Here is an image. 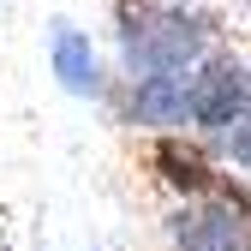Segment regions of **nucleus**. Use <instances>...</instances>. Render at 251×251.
Wrapping results in <instances>:
<instances>
[{
	"label": "nucleus",
	"instance_id": "nucleus-1",
	"mask_svg": "<svg viewBox=\"0 0 251 251\" xmlns=\"http://www.w3.org/2000/svg\"><path fill=\"white\" fill-rule=\"evenodd\" d=\"M209 18L198 12H132L120 6V54H126V78H162V72H192L203 48H209Z\"/></svg>",
	"mask_w": 251,
	"mask_h": 251
},
{
	"label": "nucleus",
	"instance_id": "nucleus-2",
	"mask_svg": "<svg viewBox=\"0 0 251 251\" xmlns=\"http://www.w3.org/2000/svg\"><path fill=\"white\" fill-rule=\"evenodd\" d=\"M251 233V185L222 174L209 198H192L168 215V245L174 251H245Z\"/></svg>",
	"mask_w": 251,
	"mask_h": 251
},
{
	"label": "nucleus",
	"instance_id": "nucleus-3",
	"mask_svg": "<svg viewBox=\"0 0 251 251\" xmlns=\"http://www.w3.org/2000/svg\"><path fill=\"white\" fill-rule=\"evenodd\" d=\"M239 114H251V66L233 54H203L192 66V126L222 138Z\"/></svg>",
	"mask_w": 251,
	"mask_h": 251
},
{
	"label": "nucleus",
	"instance_id": "nucleus-4",
	"mask_svg": "<svg viewBox=\"0 0 251 251\" xmlns=\"http://www.w3.org/2000/svg\"><path fill=\"white\" fill-rule=\"evenodd\" d=\"M150 174H155V185H168L179 203L209 198L215 185H222V168H215V155H209L198 138H185V132H162V138L150 144Z\"/></svg>",
	"mask_w": 251,
	"mask_h": 251
},
{
	"label": "nucleus",
	"instance_id": "nucleus-5",
	"mask_svg": "<svg viewBox=\"0 0 251 251\" xmlns=\"http://www.w3.org/2000/svg\"><path fill=\"white\" fill-rule=\"evenodd\" d=\"M126 120L132 126H192V72H162V78H132L126 96Z\"/></svg>",
	"mask_w": 251,
	"mask_h": 251
},
{
	"label": "nucleus",
	"instance_id": "nucleus-6",
	"mask_svg": "<svg viewBox=\"0 0 251 251\" xmlns=\"http://www.w3.org/2000/svg\"><path fill=\"white\" fill-rule=\"evenodd\" d=\"M48 60H54L60 90H72V96H102V60H96V48H90V36L78 24H54Z\"/></svg>",
	"mask_w": 251,
	"mask_h": 251
},
{
	"label": "nucleus",
	"instance_id": "nucleus-7",
	"mask_svg": "<svg viewBox=\"0 0 251 251\" xmlns=\"http://www.w3.org/2000/svg\"><path fill=\"white\" fill-rule=\"evenodd\" d=\"M222 150L233 155V168H251V114H239L227 132H222Z\"/></svg>",
	"mask_w": 251,
	"mask_h": 251
},
{
	"label": "nucleus",
	"instance_id": "nucleus-8",
	"mask_svg": "<svg viewBox=\"0 0 251 251\" xmlns=\"http://www.w3.org/2000/svg\"><path fill=\"white\" fill-rule=\"evenodd\" d=\"M120 6H132V12H155V6H168V0H120Z\"/></svg>",
	"mask_w": 251,
	"mask_h": 251
},
{
	"label": "nucleus",
	"instance_id": "nucleus-9",
	"mask_svg": "<svg viewBox=\"0 0 251 251\" xmlns=\"http://www.w3.org/2000/svg\"><path fill=\"white\" fill-rule=\"evenodd\" d=\"M245 251H251V233H245Z\"/></svg>",
	"mask_w": 251,
	"mask_h": 251
}]
</instances>
